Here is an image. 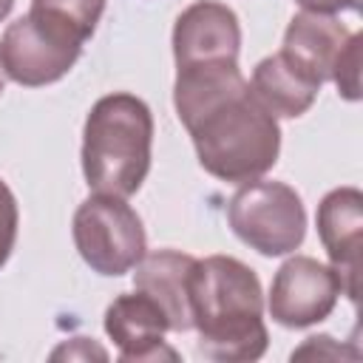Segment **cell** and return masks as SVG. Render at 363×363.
<instances>
[{
    "mask_svg": "<svg viewBox=\"0 0 363 363\" xmlns=\"http://www.w3.org/2000/svg\"><path fill=\"white\" fill-rule=\"evenodd\" d=\"M173 105L210 176L247 184L278 162V122L250 91L238 62L176 68Z\"/></svg>",
    "mask_w": 363,
    "mask_h": 363,
    "instance_id": "obj_1",
    "label": "cell"
},
{
    "mask_svg": "<svg viewBox=\"0 0 363 363\" xmlns=\"http://www.w3.org/2000/svg\"><path fill=\"white\" fill-rule=\"evenodd\" d=\"M190 315L199 349L210 360L244 363L267 352L264 295L258 275L230 255L196 258L190 275Z\"/></svg>",
    "mask_w": 363,
    "mask_h": 363,
    "instance_id": "obj_2",
    "label": "cell"
},
{
    "mask_svg": "<svg viewBox=\"0 0 363 363\" xmlns=\"http://www.w3.org/2000/svg\"><path fill=\"white\" fill-rule=\"evenodd\" d=\"M153 116L133 94L94 102L82 128V173L94 193L133 196L150 170Z\"/></svg>",
    "mask_w": 363,
    "mask_h": 363,
    "instance_id": "obj_3",
    "label": "cell"
},
{
    "mask_svg": "<svg viewBox=\"0 0 363 363\" xmlns=\"http://www.w3.org/2000/svg\"><path fill=\"white\" fill-rule=\"evenodd\" d=\"M233 233L261 255H289L306 235L301 196L284 182H247L227 204Z\"/></svg>",
    "mask_w": 363,
    "mask_h": 363,
    "instance_id": "obj_4",
    "label": "cell"
},
{
    "mask_svg": "<svg viewBox=\"0 0 363 363\" xmlns=\"http://www.w3.org/2000/svg\"><path fill=\"white\" fill-rule=\"evenodd\" d=\"M74 244L82 261L108 278L130 272L147 250L145 227L136 210L125 199L105 193H94L77 207Z\"/></svg>",
    "mask_w": 363,
    "mask_h": 363,
    "instance_id": "obj_5",
    "label": "cell"
},
{
    "mask_svg": "<svg viewBox=\"0 0 363 363\" xmlns=\"http://www.w3.org/2000/svg\"><path fill=\"white\" fill-rule=\"evenodd\" d=\"M82 54V43L34 14L14 20L0 40V65L9 79L40 88L62 79Z\"/></svg>",
    "mask_w": 363,
    "mask_h": 363,
    "instance_id": "obj_6",
    "label": "cell"
},
{
    "mask_svg": "<svg viewBox=\"0 0 363 363\" xmlns=\"http://www.w3.org/2000/svg\"><path fill=\"white\" fill-rule=\"evenodd\" d=\"M340 295L343 284L335 267L309 255H292L278 267L267 306L275 323L286 329H306L326 320Z\"/></svg>",
    "mask_w": 363,
    "mask_h": 363,
    "instance_id": "obj_7",
    "label": "cell"
},
{
    "mask_svg": "<svg viewBox=\"0 0 363 363\" xmlns=\"http://www.w3.org/2000/svg\"><path fill=\"white\" fill-rule=\"evenodd\" d=\"M241 26L230 6L216 0L190 3L173 26V57L176 68L238 62Z\"/></svg>",
    "mask_w": 363,
    "mask_h": 363,
    "instance_id": "obj_8",
    "label": "cell"
},
{
    "mask_svg": "<svg viewBox=\"0 0 363 363\" xmlns=\"http://www.w3.org/2000/svg\"><path fill=\"white\" fill-rule=\"evenodd\" d=\"M318 235L332 267L340 275L343 295L357 303L360 292V238H363V193L337 187L318 204Z\"/></svg>",
    "mask_w": 363,
    "mask_h": 363,
    "instance_id": "obj_9",
    "label": "cell"
},
{
    "mask_svg": "<svg viewBox=\"0 0 363 363\" xmlns=\"http://www.w3.org/2000/svg\"><path fill=\"white\" fill-rule=\"evenodd\" d=\"M167 318L156 301L145 292L119 295L105 309V332L119 349V360L125 363H147V360H176L179 354L164 343Z\"/></svg>",
    "mask_w": 363,
    "mask_h": 363,
    "instance_id": "obj_10",
    "label": "cell"
},
{
    "mask_svg": "<svg viewBox=\"0 0 363 363\" xmlns=\"http://www.w3.org/2000/svg\"><path fill=\"white\" fill-rule=\"evenodd\" d=\"M196 258L179 250H156L145 252L142 261L133 267V286L145 292L167 318L170 332L193 329L190 315V275Z\"/></svg>",
    "mask_w": 363,
    "mask_h": 363,
    "instance_id": "obj_11",
    "label": "cell"
},
{
    "mask_svg": "<svg viewBox=\"0 0 363 363\" xmlns=\"http://www.w3.org/2000/svg\"><path fill=\"white\" fill-rule=\"evenodd\" d=\"M354 31H349L340 20L332 14H315V11H301L289 20L281 54L312 82L323 85L332 79V68L352 40Z\"/></svg>",
    "mask_w": 363,
    "mask_h": 363,
    "instance_id": "obj_12",
    "label": "cell"
},
{
    "mask_svg": "<svg viewBox=\"0 0 363 363\" xmlns=\"http://www.w3.org/2000/svg\"><path fill=\"white\" fill-rule=\"evenodd\" d=\"M250 91L255 99L272 113V116H286L295 119L306 113L320 91L318 82H312L306 74H301L281 51L272 57H264L252 68Z\"/></svg>",
    "mask_w": 363,
    "mask_h": 363,
    "instance_id": "obj_13",
    "label": "cell"
},
{
    "mask_svg": "<svg viewBox=\"0 0 363 363\" xmlns=\"http://www.w3.org/2000/svg\"><path fill=\"white\" fill-rule=\"evenodd\" d=\"M102 11L105 0H31L28 14L40 17L43 23L85 45V40H91V34L96 31Z\"/></svg>",
    "mask_w": 363,
    "mask_h": 363,
    "instance_id": "obj_14",
    "label": "cell"
},
{
    "mask_svg": "<svg viewBox=\"0 0 363 363\" xmlns=\"http://www.w3.org/2000/svg\"><path fill=\"white\" fill-rule=\"evenodd\" d=\"M332 82L337 85V94L349 102L360 99V34H352L346 48L340 51L335 68H332Z\"/></svg>",
    "mask_w": 363,
    "mask_h": 363,
    "instance_id": "obj_15",
    "label": "cell"
},
{
    "mask_svg": "<svg viewBox=\"0 0 363 363\" xmlns=\"http://www.w3.org/2000/svg\"><path fill=\"white\" fill-rule=\"evenodd\" d=\"M17 224H20V213H17V199L11 193V187L0 179V267L9 261L14 241H17Z\"/></svg>",
    "mask_w": 363,
    "mask_h": 363,
    "instance_id": "obj_16",
    "label": "cell"
},
{
    "mask_svg": "<svg viewBox=\"0 0 363 363\" xmlns=\"http://www.w3.org/2000/svg\"><path fill=\"white\" fill-rule=\"evenodd\" d=\"M292 357H332V360H343V357H357V349L337 346L335 337H329V335H315V337H306L303 346L292 352Z\"/></svg>",
    "mask_w": 363,
    "mask_h": 363,
    "instance_id": "obj_17",
    "label": "cell"
},
{
    "mask_svg": "<svg viewBox=\"0 0 363 363\" xmlns=\"http://www.w3.org/2000/svg\"><path fill=\"white\" fill-rule=\"evenodd\" d=\"M51 357H54V360H60V357H68V360H71V357H99V360H105L108 352L99 349V346H94L88 337H74L71 346H60V349H54Z\"/></svg>",
    "mask_w": 363,
    "mask_h": 363,
    "instance_id": "obj_18",
    "label": "cell"
},
{
    "mask_svg": "<svg viewBox=\"0 0 363 363\" xmlns=\"http://www.w3.org/2000/svg\"><path fill=\"white\" fill-rule=\"evenodd\" d=\"M295 3L303 11H315V14H337L357 6V0H295Z\"/></svg>",
    "mask_w": 363,
    "mask_h": 363,
    "instance_id": "obj_19",
    "label": "cell"
},
{
    "mask_svg": "<svg viewBox=\"0 0 363 363\" xmlns=\"http://www.w3.org/2000/svg\"><path fill=\"white\" fill-rule=\"evenodd\" d=\"M11 6H14V0H0V23L9 17V11H11Z\"/></svg>",
    "mask_w": 363,
    "mask_h": 363,
    "instance_id": "obj_20",
    "label": "cell"
},
{
    "mask_svg": "<svg viewBox=\"0 0 363 363\" xmlns=\"http://www.w3.org/2000/svg\"><path fill=\"white\" fill-rule=\"evenodd\" d=\"M3 88H6V79H3V65H0V94H3Z\"/></svg>",
    "mask_w": 363,
    "mask_h": 363,
    "instance_id": "obj_21",
    "label": "cell"
}]
</instances>
